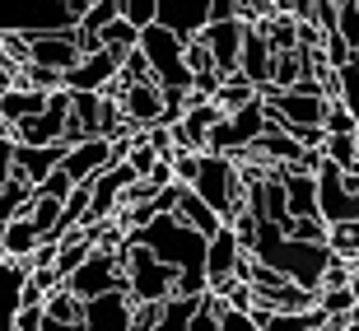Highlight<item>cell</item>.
<instances>
[{
	"label": "cell",
	"mask_w": 359,
	"mask_h": 331,
	"mask_svg": "<svg viewBox=\"0 0 359 331\" xmlns=\"http://www.w3.org/2000/svg\"><path fill=\"white\" fill-rule=\"evenodd\" d=\"M131 243L149 248V257L159 266H168L173 276H205V248H210V238L191 234L187 224H177L173 215H154L140 234H131Z\"/></svg>",
	"instance_id": "6da1fadb"
},
{
	"label": "cell",
	"mask_w": 359,
	"mask_h": 331,
	"mask_svg": "<svg viewBox=\"0 0 359 331\" xmlns=\"http://www.w3.org/2000/svg\"><path fill=\"white\" fill-rule=\"evenodd\" d=\"M89 0H0V38H42L75 33Z\"/></svg>",
	"instance_id": "7a4b0ae2"
},
{
	"label": "cell",
	"mask_w": 359,
	"mask_h": 331,
	"mask_svg": "<svg viewBox=\"0 0 359 331\" xmlns=\"http://www.w3.org/2000/svg\"><path fill=\"white\" fill-rule=\"evenodd\" d=\"M191 191H196L224 224L248 205V177H243V168L233 159H224V154H201V173H196V182H191Z\"/></svg>",
	"instance_id": "3957f363"
},
{
	"label": "cell",
	"mask_w": 359,
	"mask_h": 331,
	"mask_svg": "<svg viewBox=\"0 0 359 331\" xmlns=\"http://www.w3.org/2000/svg\"><path fill=\"white\" fill-rule=\"evenodd\" d=\"M121 276H126V299L131 304H168L173 299V271L149 257V248L140 243H121Z\"/></svg>",
	"instance_id": "277c9868"
},
{
	"label": "cell",
	"mask_w": 359,
	"mask_h": 331,
	"mask_svg": "<svg viewBox=\"0 0 359 331\" xmlns=\"http://www.w3.org/2000/svg\"><path fill=\"white\" fill-rule=\"evenodd\" d=\"M66 290L80 299V304H89V299H103V294H117L126 290V276H121V257L117 252H103V248H93L89 252V262L75 271V276L66 280Z\"/></svg>",
	"instance_id": "5b68a950"
},
{
	"label": "cell",
	"mask_w": 359,
	"mask_h": 331,
	"mask_svg": "<svg viewBox=\"0 0 359 331\" xmlns=\"http://www.w3.org/2000/svg\"><path fill=\"white\" fill-rule=\"evenodd\" d=\"M66 126H70V93H52L47 107H42L33 121L14 126V145H33V149H47V145H66Z\"/></svg>",
	"instance_id": "8992f818"
},
{
	"label": "cell",
	"mask_w": 359,
	"mask_h": 331,
	"mask_svg": "<svg viewBox=\"0 0 359 331\" xmlns=\"http://www.w3.org/2000/svg\"><path fill=\"white\" fill-rule=\"evenodd\" d=\"M80 61H84V52H80V38H75V33H42V38H24V66L56 70V75L66 80Z\"/></svg>",
	"instance_id": "52a82bcc"
},
{
	"label": "cell",
	"mask_w": 359,
	"mask_h": 331,
	"mask_svg": "<svg viewBox=\"0 0 359 331\" xmlns=\"http://www.w3.org/2000/svg\"><path fill=\"white\" fill-rule=\"evenodd\" d=\"M107 168H117V159H112V140H80V145H66L61 173H66L75 187L98 182Z\"/></svg>",
	"instance_id": "ba28073f"
},
{
	"label": "cell",
	"mask_w": 359,
	"mask_h": 331,
	"mask_svg": "<svg viewBox=\"0 0 359 331\" xmlns=\"http://www.w3.org/2000/svg\"><path fill=\"white\" fill-rule=\"evenodd\" d=\"M154 24H159L163 33H173V38L191 42L210 28V0H159Z\"/></svg>",
	"instance_id": "9c48e42d"
},
{
	"label": "cell",
	"mask_w": 359,
	"mask_h": 331,
	"mask_svg": "<svg viewBox=\"0 0 359 331\" xmlns=\"http://www.w3.org/2000/svg\"><path fill=\"white\" fill-rule=\"evenodd\" d=\"M112 98H117V107H121V117H126L131 131H154V126H159L163 93L154 89V84H117Z\"/></svg>",
	"instance_id": "30bf717a"
},
{
	"label": "cell",
	"mask_w": 359,
	"mask_h": 331,
	"mask_svg": "<svg viewBox=\"0 0 359 331\" xmlns=\"http://www.w3.org/2000/svg\"><path fill=\"white\" fill-rule=\"evenodd\" d=\"M117 70H121L117 56L89 52L80 66H75L66 80H61V89H66V93H112V89H117Z\"/></svg>",
	"instance_id": "8fae6325"
},
{
	"label": "cell",
	"mask_w": 359,
	"mask_h": 331,
	"mask_svg": "<svg viewBox=\"0 0 359 331\" xmlns=\"http://www.w3.org/2000/svg\"><path fill=\"white\" fill-rule=\"evenodd\" d=\"M243 33H248V28H243L238 19H229V24H210L205 33H201V42H205V52H210V66L219 70V80H229V75H238Z\"/></svg>",
	"instance_id": "7c38bea8"
},
{
	"label": "cell",
	"mask_w": 359,
	"mask_h": 331,
	"mask_svg": "<svg viewBox=\"0 0 359 331\" xmlns=\"http://www.w3.org/2000/svg\"><path fill=\"white\" fill-rule=\"evenodd\" d=\"M131 313H135V304L126 299V290L89 299L84 304V331H131Z\"/></svg>",
	"instance_id": "4fadbf2b"
},
{
	"label": "cell",
	"mask_w": 359,
	"mask_h": 331,
	"mask_svg": "<svg viewBox=\"0 0 359 331\" xmlns=\"http://www.w3.org/2000/svg\"><path fill=\"white\" fill-rule=\"evenodd\" d=\"M24 290H28V262H5L0 266V331H14L24 313Z\"/></svg>",
	"instance_id": "5bb4252c"
},
{
	"label": "cell",
	"mask_w": 359,
	"mask_h": 331,
	"mask_svg": "<svg viewBox=\"0 0 359 331\" xmlns=\"http://www.w3.org/2000/svg\"><path fill=\"white\" fill-rule=\"evenodd\" d=\"M238 257H243L238 238H233L229 229H219V234L210 238V248H205V285H210V290H224L229 280H233Z\"/></svg>",
	"instance_id": "9a60e30c"
},
{
	"label": "cell",
	"mask_w": 359,
	"mask_h": 331,
	"mask_svg": "<svg viewBox=\"0 0 359 331\" xmlns=\"http://www.w3.org/2000/svg\"><path fill=\"white\" fill-rule=\"evenodd\" d=\"M173 219L177 224H187L191 234H201V238H215L219 229H224V219L205 205V201L191 191V187H177V210H173Z\"/></svg>",
	"instance_id": "2e32d148"
},
{
	"label": "cell",
	"mask_w": 359,
	"mask_h": 331,
	"mask_svg": "<svg viewBox=\"0 0 359 331\" xmlns=\"http://www.w3.org/2000/svg\"><path fill=\"white\" fill-rule=\"evenodd\" d=\"M271 61H276V56H271V47L266 42H262V33H257V28H248V33H243V56H238V75L248 84H252L257 93L266 89L271 84Z\"/></svg>",
	"instance_id": "e0dca14e"
},
{
	"label": "cell",
	"mask_w": 359,
	"mask_h": 331,
	"mask_svg": "<svg viewBox=\"0 0 359 331\" xmlns=\"http://www.w3.org/2000/svg\"><path fill=\"white\" fill-rule=\"evenodd\" d=\"M47 98H52V93L19 89V84H14V89L5 93V98H0V126H5V131H14V126H24V121H33V117L42 112V107H47Z\"/></svg>",
	"instance_id": "ac0fdd59"
},
{
	"label": "cell",
	"mask_w": 359,
	"mask_h": 331,
	"mask_svg": "<svg viewBox=\"0 0 359 331\" xmlns=\"http://www.w3.org/2000/svg\"><path fill=\"white\" fill-rule=\"evenodd\" d=\"M89 252H93V238L89 234H84V229H75V234H70V238H61L56 243V276H61V285H66L70 276H75V271H80L84 262H89Z\"/></svg>",
	"instance_id": "d6986e66"
},
{
	"label": "cell",
	"mask_w": 359,
	"mask_h": 331,
	"mask_svg": "<svg viewBox=\"0 0 359 331\" xmlns=\"http://www.w3.org/2000/svg\"><path fill=\"white\" fill-rule=\"evenodd\" d=\"M38 248H42V234L28 224L24 215L5 224V257H10V262H28V257H33Z\"/></svg>",
	"instance_id": "ffe728a7"
},
{
	"label": "cell",
	"mask_w": 359,
	"mask_h": 331,
	"mask_svg": "<svg viewBox=\"0 0 359 331\" xmlns=\"http://www.w3.org/2000/svg\"><path fill=\"white\" fill-rule=\"evenodd\" d=\"M42 322H56V327H70V322H84V304L61 285L42 299Z\"/></svg>",
	"instance_id": "44dd1931"
},
{
	"label": "cell",
	"mask_w": 359,
	"mask_h": 331,
	"mask_svg": "<svg viewBox=\"0 0 359 331\" xmlns=\"http://www.w3.org/2000/svg\"><path fill=\"white\" fill-rule=\"evenodd\" d=\"M318 308L313 313H271V308H252V322L262 331H313L318 327Z\"/></svg>",
	"instance_id": "7402d4cb"
},
{
	"label": "cell",
	"mask_w": 359,
	"mask_h": 331,
	"mask_svg": "<svg viewBox=\"0 0 359 331\" xmlns=\"http://www.w3.org/2000/svg\"><path fill=\"white\" fill-rule=\"evenodd\" d=\"M336 38L346 42L350 66H359V0H341L336 5Z\"/></svg>",
	"instance_id": "603a6c76"
},
{
	"label": "cell",
	"mask_w": 359,
	"mask_h": 331,
	"mask_svg": "<svg viewBox=\"0 0 359 331\" xmlns=\"http://www.w3.org/2000/svg\"><path fill=\"white\" fill-rule=\"evenodd\" d=\"M327 252L336 262L355 266L359 262V224H327Z\"/></svg>",
	"instance_id": "cb8c5ba5"
},
{
	"label": "cell",
	"mask_w": 359,
	"mask_h": 331,
	"mask_svg": "<svg viewBox=\"0 0 359 331\" xmlns=\"http://www.w3.org/2000/svg\"><path fill=\"white\" fill-rule=\"evenodd\" d=\"M196 313L201 299H168V304H159V331H187Z\"/></svg>",
	"instance_id": "d4e9b609"
},
{
	"label": "cell",
	"mask_w": 359,
	"mask_h": 331,
	"mask_svg": "<svg viewBox=\"0 0 359 331\" xmlns=\"http://www.w3.org/2000/svg\"><path fill=\"white\" fill-rule=\"evenodd\" d=\"M28 205H33V187L24 182H5L0 187V224H10V219H19V215H28Z\"/></svg>",
	"instance_id": "484cf974"
},
{
	"label": "cell",
	"mask_w": 359,
	"mask_h": 331,
	"mask_svg": "<svg viewBox=\"0 0 359 331\" xmlns=\"http://www.w3.org/2000/svg\"><path fill=\"white\" fill-rule=\"evenodd\" d=\"M322 135H327V140H336V135H359V131H355V117H350V107L341 103V98H332V103H327Z\"/></svg>",
	"instance_id": "4316f807"
},
{
	"label": "cell",
	"mask_w": 359,
	"mask_h": 331,
	"mask_svg": "<svg viewBox=\"0 0 359 331\" xmlns=\"http://www.w3.org/2000/svg\"><path fill=\"white\" fill-rule=\"evenodd\" d=\"M154 10H159V0H121V24L145 33V28H154Z\"/></svg>",
	"instance_id": "83f0119b"
},
{
	"label": "cell",
	"mask_w": 359,
	"mask_h": 331,
	"mask_svg": "<svg viewBox=\"0 0 359 331\" xmlns=\"http://www.w3.org/2000/svg\"><path fill=\"white\" fill-rule=\"evenodd\" d=\"M290 238L308 243V248H327V219H322V215H313V219H294Z\"/></svg>",
	"instance_id": "f1b7e54d"
},
{
	"label": "cell",
	"mask_w": 359,
	"mask_h": 331,
	"mask_svg": "<svg viewBox=\"0 0 359 331\" xmlns=\"http://www.w3.org/2000/svg\"><path fill=\"white\" fill-rule=\"evenodd\" d=\"M336 80H341V103L350 107V117H355V131H359V66H346V70H336Z\"/></svg>",
	"instance_id": "f546056e"
},
{
	"label": "cell",
	"mask_w": 359,
	"mask_h": 331,
	"mask_svg": "<svg viewBox=\"0 0 359 331\" xmlns=\"http://www.w3.org/2000/svg\"><path fill=\"white\" fill-rule=\"evenodd\" d=\"M117 84H154V75H149V61H145V52H140V47H135V52L121 61Z\"/></svg>",
	"instance_id": "4dcf8cb0"
},
{
	"label": "cell",
	"mask_w": 359,
	"mask_h": 331,
	"mask_svg": "<svg viewBox=\"0 0 359 331\" xmlns=\"http://www.w3.org/2000/svg\"><path fill=\"white\" fill-rule=\"evenodd\" d=\"M70 191H75V182H70V177H66L61 168H56L52 177H47V182L38 187V196H52V201H61V205H66V196H70Z\"/></svg>",
	"instance_id": "1f68e13d"
},
{
	"label": "cell",
	"mask_w": 359,
	"mask_h": 331,
	"mask_svg": "<svg viewBox=\"0 0 359 331\" xmlns=\"http://www.w3.org/2000/svg\"><path fill=\"white\" fill-rule=\"evenodd\" d=\"M131 331H159V304H135Z\"/></svg>",
	"instance_id": "d6a6232c"
},
{
	"label": "cell",
	"mask_w": 359,
	"mask_h": 331,
	"mask_svg": "<svg viewBox=\"0 0 359 331\" xmlns=\"http://www.w3.org/2000/svg\"><path fill=\"white\" fill-rule=\"evenodd\" d=\"M140 182H145L149 191H163V187H173V163H168V159H159L154 168L145 173V177H140Z\"/></svg>",
	"instance_id": "836d02e7"
},
{
	"label": "cell",
	"mask_w": 359,
	"mask_h": 331,
	"mask_svg": "<svg viewBox=\"0 0 359 331\" xmlns=\"http://www.w3.org/2000/svg\"><path fill=\"white\" fill-rule=\"evenodd\" d=\"M10 168H14V135L0 131V187L10 182Z\"/></svg>",
	"instance_id": "e575fe53"
},
{
	"label": "cell",
	"mask_w": 359,
	"mask_h": 331,
	"mask_svg": "<svg viewBox=\"0 0 359 331\" xmlns=\"http://www.w3.org/2000/svg\"><path fill=\"white\" fill-rule=\"evenodd\" d=\"M215 331H262V327H257V322L248 318V313H224Z\"/></svg>",
	"instance_id": "d590c367"
},
{
	"label": "cell",
	"mask_w": 359,
	"mask_h": 331,
	"mask_svg": "<svg viewBox=\"0 0 359 331\" xmlns=\"http://www.w3.org/2000/svg\"><path fill=\"white\" fill-rule=\"evenodd\" d=\"M215 327H219V318H215L210 308L201 304V313H196V318H191V327H187V331H215Z\"/></svg>",
	"instance_id": "8d00e7d4"
},
{
	"label": "cell",
	"mask_w": 359,
	"mask_h": 331,
	"mask_svg": "<svg viewBox=\"0 0 359 331\" xmlns=\"http://www.w3.org/2000/svg\"><path fill=\"white\" fill-rule=\"evenodd\" d=\"M10 262V257H5V224H0V266Z\"/></svg>",
	"instance_id": "74e56055"
},
{
	"label": "cell",
	"mask_w": 359,
	"mask_h": 331,
	"mask_svg": "<svg viewBox=\"0 0 359 331\" xmlns=\"http://www.w3.org/2000/svg\"><path fill=\"white\" fill-rule=\"evenodd\" d=\"M346 331H359V313H355V318H350V322H346Z\"/></svg>",
	"instance_id": "f35d334b"
}]
</instances>
